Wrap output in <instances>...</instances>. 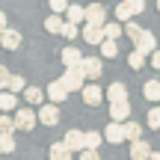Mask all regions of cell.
I'll list each match as a JSON object with an SVG mask.
<instances>
[{
    "mask_svg": "<svg viewBox=\"0 0 160 160\" xmlns=\"http://www.w3.org/2000/svg\"><path fill=\"white\" fill-rule=\"evenodd\" d=\"M0 45H3L6 51H18V48H21V33H18V30H9V27H6L3 33H0Z\"/></svg>",
    "mask_w": 160,
    "mask_h": 160,
    "instance_id": "30bf717a",
    "label": "cell"
},
{
    "mask_svg": "<svg viewBox=\"0 0 160 160\" xmlns=\"http://www.w3.org/2000/svg\"><path fill=\"white\" fill-rule=\"evenodd\" d=\"M131 116V101H110V119L113 122H128Z\"/></svg>",
    "mask_w": 160,
    "mask_h": 160,
    "instance_id": "9c48e42d",
    "label": "cell"
},
{
    "mask_svg": "<svg viewBox=\"0 0 160 160\" xmlns=\"http://www.w3.org/2000/svg\"><path fill=\"white\" fill-rule=\"evenodd\" d=\"M48 6H51V12H57V15H62V12L68 9V0H48Z\"/></svg>",
    "mask_w": 160,
    "mask_h": 160,
    "instance_id": "e575fe53",
    "label": "cell"
},
{
    "mask_svg": "<svg viewBox=\"0 0 160 160\" xmlns=\"http://www.w3.org/2000/svg\"><path fill=\"white\" fill-rule=\"evenodd\" d=\"M119 36H122L119 21H104V39H119Z\"/></svg>",
    "mask_w": 160,
    "mask_h": 160,
    "instance_id": "484cf974",
    "label": "cell"
},
{
    "mask_svg": "<svg viewBox=\"0 0 160 160\" xmlns=\"http://www.w3.org/2000/svg\"><path fill=\"white\" fill-rule=\"evenodd\" d=\"M77 160H101V157H98V148H83Z\"/></svg>",
    "mask_w": 160,
    "mask_h": 160,
    "instance_id": "d590c367",
    "label": "cell"
},
{
    "mask_svg": "<svg viewBox=\"0 0 160 160\" xmlns=\"http://www.w3.org/2000/svg\"><path fill=\"white\" fill-rule=\"evenodd\" d=\"M142 95L148 101H160V80H145L142 83Z\"/></svg>",
    "mask_w": 160,
    "mask_h": 160,
    "instance_id": "44dd1931",
    "label": "cell"
},
{
    "mask_svg": "<svg viewBox=\"0 0 160 160\" xmlns=\"http://www.w3.org/2000/svg\"><path fill=\"white\" fill-rule=\"evenodd\" d=\"M80 59H83L80 48H65V51H62V65H65V68H74V65H80Z\"/></svg>",
    "mask_w": 160,
    "mask_h": 160,
    "instance_id": "ac0fdd59",
    "label": "cell"
},
{
    "mask_svg": "<svg viewBox=\"0 0 160 160\" xmlns=\"http://www.w3.org/2000/svg\"><path fill=\"white\" fill-rule=\"evenodd\" d=\"M71 154H74V151H71L68 145L62 142V139L51 145V160H71Z\"/></svg>",
    "mask_w": 160,
    "mask_h": 160,
    "instance_id": "ffe728a7",
    "label": "cell"
},
{
    "mask_svg": "<svg viewBox=\"0 0 160 160\" xmlns=\"http://www.w3.org/2000/svg\"><path fill=\"white\" fill-rule=\"evenodd\" d=\"M131 18H133V12H131V6H128L125 0H122V3L116 6V21H122V24H125V21H131Z\"/></svg>",
    "mask_w": 160,
    "mask_h": 160,
    "instance_id": "f546056e",
    "label": "cell"
},
{
    "mask_svg": "<svg viewBox=\"0 0 160 160\" xmlns=\"http://www.w3.org/2000/svg\"><path fill=\"white\" fill-rule=\"evenodd\" d=\"M148 160H160V151H151V154H148Z\"/></svg>",
    "mask_w": 160,
    "mask_h": 160,
    "instance_id": "60d3db41",
    "label": "cell"
},
{
    "mask_svg": "<svg viewBox=\"0 0 160 160\" xmlns=\"http://www.w3.org/2000/svg\"><path fill=\"white\" fill-rule=\"evenodd\" d=\"M45 95H48V101H53V104H62L65 98H68V89H65V83H62V80H53V83L45 89Z\"/></svg>",
    "mask_w": 160,
    "mask_h": 160,
    "instance_id": "ba28073f",
    "label": "cell"
},
{
    "mask_svg": "<svg viewBox=\"0 0 160 160\" xmlns=\"http://www.w3.org/2000/svg\"><path fill=\"white\" fill-rule=\"evenodd\" d=\"M133 45H137V51H139V53H145V57H148L151 51H157V39L148 33V30H142V33L133 39Z\"/></svg>",
    "mask_w": 160,
    "mask_h": 160,
    "instance_id": "8992f818",
    "label": "cell"
},
{
    "mask_svg": "<svg viewBox=\"0 0 160 160\" xmlns=\"http://www.w3.org/2000/svg\"><path fill=\"white\" fill-rule=\"evenodd\" d=\"M145 125H148L151 131H160V107H151V110H148V119H145Z\"/></svg>",
    "mask_w": 160,
    "mask_h": 160,
    "instance_id": "4dcf8cb0",
    "label": "cell"
},
{
    "mask_svg": "<svg viewBox=\"0 0 160 160\" xmlns=\"http://www.w3.org/2000/svg\"><path fill=\"white\" fill-rule=\"evenodd\" d=\"M86 21H89V24H101V27H104V21H107V6L98 3V0H92V3L86 6Z\"/></svg>",
    "mask_w": 160,
    "mask_h": 160,
    "instance_id": "5b68a950",
    "label": "cell"
},
{
    "mask_svg": "<svg viewBox=\"0 0 160 160\" xmlns=\"http://www.w3.org/2000/svg\"><path fill=\"white\" fill-rule=\"evenodd\" d=\"M0 131L15 133V131H18V128H15V119H12V116H0Z\"/></svg>",
    "mask_w": 160,
    "mask_h": 160,
    "instance_id": "836d02e7",
    "label": "cell"
},
{
    "mask_svg": "<svg viewBox=\"0 0 160 160\" xmlns=\"http://www.w3.org/2000/svg\"><path fill=\"white\" fill-rule=\"evenodd\" d=\"M65 83V89L68 92H80L83 89V83H86V74H83V68H80V65H74V68H65V74L59 77Z\"/></svg>",
    "mask_w": 160,
    "mask_h": 160,
    "instance_id": "6da1fadb",
    "label": "cell"
},
{
    "mask_svg": "<svg viewBox=\"0 0 160 160\" xmlns=\"http://www.w3.org/2000/svg\"><path fill=\"white\" fill-rule=\"evenodd\" d=\"M128 65H131L133 71H139V68L145 65V53H139L137 48H133V51H131V57H128Z\"/></svg>",
    "mask_w": 160,
    "mask_h": 160,
    "instance_id": "f1b7e54d",
    "label": "cell"
},
{
    "mask_svg": "<svg viewBox=\"0 0 160 160\" xmlns=\"http://www.w3.org/2000/svg\"><path fill=\"white\" fill-rule=\"evenodd\" d=\"M122 128H125V139H131V142L142 137V128H139L137 122H131V119H128V122H122Z\"/></svg>",
    "mask_w": 160,
    "mask_h": 160,
    "instance_id": "603a6c76",
    "label": "cell"
},
{
    "mask_svg": "<svg viewBox=\"0 0 160 160\" xmlns=\"http://www.w3.org/2000/svg\"><path fill=\"white\" fill-rule=\"evenodd\" d=\"M62 142L68 145L71 151H83V148H86V145H83V131H68V133L62 137Z\"/></svg>",
    "mask_w": 160,
    "mask_h": 160,
    "instance_id": "2e32d148",
    "label": "cell"
},
{
    "mask_svg": "<svg viewBox=\"0 0 160 160\" xmlns=\"http://www.w3.org/2000/svg\"><path fill=\"white\" fill-rule=\"evenodd\" d=\"M15 107H18V95L9 92V89H0V110L3 113H12Z\"/></svg>",
    "mask_w": 160,
    "mask_h": 160,
    "instance_id": "e0dca14e",
    "label": "cell"
},
{
    "mask_svg": "<svg viewBox=\"0 0 160 160\" xmlns=\"http://www.w3.org/2000/svg\"><path fill=\"white\" fill-rule=\"evenodd\" d=\"M80 92H83V101L89 104V107H98V104L104 101V89H101V86H95V83H83V89H80Z\"/></svg>",
    "mask_w": 160,
    "mask_h": 160,
    "instance_id": "52a82bcc",
    "label": "cell"
},
{
    "mask_svg": "<svg viewBox=\"0 0 160 160\" xmlns=\"http://www.w3.org/2000/svg\"><path fill=\"white\" fill-rule=\"evenodd\" d=\"M24 86H27V80H24L21 74H9V83H6V89H9V92H15V95H18V92H24Z\"/></svg>",
    "mask_w": 160,
    "mask_h": 160,
    "instance_id": "4316f807",
    "label": "cell"
},
{
    "mask_svg": "<svg viewBox=\"0 0 160 160\" xmlns=\"http://www.w3.org/2000/svg\"><path fill=\"white\" fill-rule=\"evenodd\" d=\"M12 151H15V137L0 131V154H12Z\"/></svg>",
    "mask_w": 160,
    "mask_h": 160,
    "instance_id": "cb8c5ba5",
    "label": "cell"
},
{
    "mask_svg": "<svg viewBox=\"0 0 160 160\" xmlns=\"http://www.w3.org/2000/svg\"><path fill=\"white\" fill-rule=\"evenodd\" d=\"M6 83H9V71L0 65V89H6Z\"/></svg>",
    "mask_w": 160,
    "mask_h": 160,
    "instance_id": "74e56055",
    "label": "cell"
},
{
    "mask_svg": "<svg viewBox=\"0 0 160 160\" xmlns=\"http://www.w3.org/2000/svg\"><path fill=\"white\" fill-rule=\"evenodd\" d=\"M104 139H107V142H113V145L125 142V128H122V122H110L107 131H104Z\"/></svg>",
    "mask_w": 160,
    "mask_h": 160,
    "instance_id": "8fae6325",
    "label": "cell"
},
{
    "mask_svg": "<svg viewBox=\"0 0 160 160\" xmlns=\"http://www.w3.org/2000/svg\"><path fill=\"white\" fill-rule=\"evenodd\" d=\"M83 39L89 42V45H101V39H104V27H101V24H89V21H86V27H83Z\"/></svg>",
    "mask_w": 160,
    "mask_h": 160,
    "instance_id": "7c38bea8",
    "label": "cell"
},
{
    "mask_svg": "<svg viewBox=\"0 0 160 160\" xmlns=\"http://www.w3.org/2000/svg\"><path fill=\"white\" fill-rule=\"evenodd\" d=\"M122 30H125V33H128V36H131V42H133V39H137V36H139V33H142V27H139V24H137V21H125V24H122Z\"/></svg>",
    "mask_w": 160,
    "mask_h": 160,
    "instance_id": "d6a6232c",
    "label": "cell"
},
{
    "mask_svg": "<svg viewBox=\"0 0 160 160\" xmlns=\"http://www.w3.org/2000/svg\"><path fill=\"white\" fill-rule=\"evenodd\" d=\"M148 154H151V145L145 139H133L131 142V160H148Z\"/></svg>",
    "mask_w": 160,
    "mask_h": 160,
    "instance_id": "4fadbf2b",
    "label": "cell"
},
{
    "mask_svg": "<svg viewBox=\"0 0 160 160\" xmlns=\"http://www.w3.org/2000/svg\"><path fill=\"white\" fill-rule=\"evenodd\" d=\"M77 27H80V24H74V21H62L59 36H65V39H74V36H77Z\"/></svg>",
    "mask_w": 160,
    "mask_h": 160,
    "instance_id": "1f68e13d",
    "label": "cell"
},
{
    "mask_svg": "<svg viewBox=\"0 0 160 160\" xmlns=\"http://www.w3.org/2000/svg\"><path fill=\"white\" fill-rule=\"evenodd\" d=\"M24 101L33 104V107L45 104V89H39V86H24Z\"/></svg>",
    "mask_w": 160,
    "mask_h": 160,
    "instance_id": "5bb4252c",
    "label": "cell"
},
{
    "mask_svg": "<svg viewBox=\"0 0 160 160\" xmlns=\"http://www.w3.org/2000/svg\"><path fill=\"white\" fill-rule=\"evenodd\" d=\"M148 57H151V68H160V51H151Z\"/></svg>",
    "mask_w": 160,
    "mask_h": 160,
    "instance_id": "f35d334b",
    "label": "cell"
},
{
    "mask_svg": "<svg viewBox=\"0 0 160 160\" xmlns=\"http://www.w3.org/2000/svg\"><path fill=\"white\" fill-rule=\"evenodd\" d=\"M36 116H39V122H42L45 128H53V125L59 122V107H57L53 101H48V104H39V113H36Z\"/></svg>",
    "mask_w": 160,
    "mask_h": 160,
    "instance_id": "7a4b0ae2",
    "label": "cell"
},
{
    "mask_svg": "<svg viewBox=\"0 0 160 160\" xmlns=\"http://www.w3.org/2000/svg\"><path fill=\"white\" fill-rule=\"evenodd\" d=\"M6 27H9V24H6V15H3V12H0V33H3Z\"/></svg>",
    "mask_w": 160,
    "mask_h": 160,
    "instance_id": "ab89813d",
    "label": "cell"
},
{
    "mask_svg": "<svg viewBox=\"0 0 160 160\" xmlns=\"http://www.w3.org/2000/svg\"><path fill=\"white\" fill-rule=\"evenodd\" d=\"M104 95H107V101H128V86L125 83H110Z\"/></svg>",
    "mask_w": 160,
    "mask_h": 160,
    "instance_id": "9a60e30c",
    "label": "cell"
},
{
    "mask_svg": "<svg viewBox=\"0 0 160 160\" xmlns=\"http://www.w3.org/2000/svg\"><path fill=\"white\" fill-rule=\"evenodd\" d=\"M36 122H39V116L33 113V107H21L15 113V128H18V131H33Z\"/></svg>",
    "mask_w": 160,
    "mask_h": 160,
    "instance_id": "3957f363",
    "label": "cell"
},
{
    "mask_svg": "<svg viewBox=\"0 0 160 160\" xmlns=\"http://www.w3.org/2000/svg\"><path fill=\"white\" fill-rule=\"evenodd\" d=\"M125 3L131 6V12H133V15H139V12L145 9V0H125Z\"/></svg>",
    "mask_w": 160,
    "mask_h": 160,
    "instance_id": "8d00e7d4",
    "label": "cell"
},
{
    "mask_svg": "<svg viewBox=\"0 0 160 160\" xmlns=\"http://www.w3.org/2000/svg\"><path fill=\"white\" fill-rule=\"evenodd\" d=\"M80 68H83V74L89 80H98L101 71H104V62H101V57H83L80 59Z\"/></svg>",
    "mask_w": 160,
    "mask_h": 160,
    "instance_id": "277c9868",
    "label": "cell"
},
{
    "mask_svg": "<svg viewBox=\"0 0 160 160\" xmlns=\"http://www.w3.org/2000/svg\"><path fill=\"white\" fill-rule=\"evenodd\" d=\"M59 27H62V18H59L57 12H51V15L45 18V30L48 33H59Z\"/></svg>",
    "mask_w": 160,
    "mask_h": 160,
    "instance_id": "83f0119b",
    "label": "cell"
},
{
    "mask_svg": "<svg viewBox=\"0 0 160 160\" xmlns=\"http://www.w3.org/2000/svg\"><path fill=\"white\" fill-rule=\"evenodd\" d=\"M157 9H160V0H157Z\"/></svg>",
    "mask_w": 160,
    "mask_h": 160,
    "instance_id": "b9f144b4",
    "label": "cell"
},
{
    "mask_svg": "<svg viewBox=\"0 0 160 160\" xmlns=\"http://www.w3.org/2000/svg\"><path fill=\"white\" fill-rule=\"evenodd\" d=\"M98 48H101V57H104V59H113L116 53H119L116 39H101V45H98Z\"/></svg>",
    "mask_w": 160,
    "mask_h": 160,
    "instance_id": "7402d4cb",
    "label": "cell"
},
{
    "mask_svg": "<svg viewBox=\"0 0 160 160\" xmlns=\"http://www.w3.org/2000/svg\"><path fill=\"white\" fill-rule=\"evenodd\" d=\"M65 21H86V6H80V3H68V9H65Z\"/></svg>",
    "mask_w": 160,
    "mask_h": 160,
    "instance_id": "d6986e66",
    "label": "cell"
},
{
    "mask_svg": "<svg viewBox=\"0 0 160 160\" xmlns=\"http://www.w3.org/2000/svg\"><path fill=\"white\" fill-rule=\"evenodd\" d=\"M101 142H104V133H98V131H86L83 133V145L86 148H98Z\"/></svg>",
    "mask_w": 160,
    "mask_h": 160,
    "instance_id": "d4e9b609",
    "label": "cell"
}]
</instances>
